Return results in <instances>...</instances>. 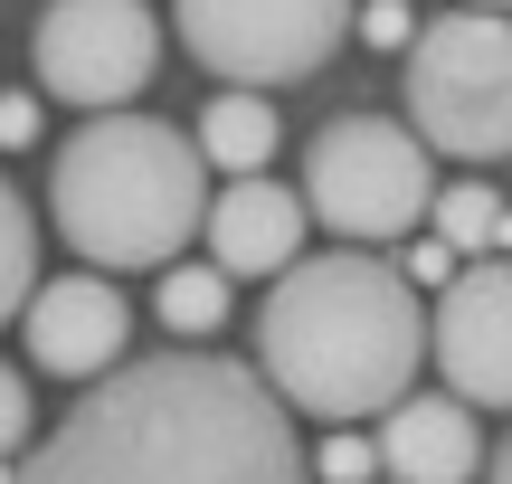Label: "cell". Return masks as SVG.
<instances>
[{
    "label": "cell",
    "mask_w": 512,
    "mask_h": 484,
    "mask_svg": "<svg viewBox=\"0 0 512 484\" xmlns=\"http://www.w3.org/2000/svg\"><path fill=\"white\" fill-rule=\"evenodd\" d=\"M200 152L228 171V181L266 171V152H275V105H266L256 86H219V95H209V114H200Z\"/></svg>",
    "instance_id": "cell-12"
},
{
    "label": "cell",
    "mask_w": 512,
    "mask_h": 484,
    "mask_svg": "<svg viewBox=\"0 0 512 484\" xmlns=\"http://www.w3.org/2000/svg\"><path fill=\"white\" fill-rule=\"evenodd\" d=\"M313 475H323V484H370V475H380V437H323V447H313Z\"/></svg>",
    "instance_id": "cell-16"
},
{
    "label": "cell",
    "mask_w": 512,
    "mask_h": 484,
    "mask_svg": "<svg viewBox=\"0 0 512 484\" xmlns=\"http://www.w3.org/2000/svg\"><path fill=\"white\" fill-rule=\"evenodd\" d=\"M484 475H494V484H512V437H503L494 456H484Z\"/></svg>",
    "instance_id": "cell-20"
},
{
    "label": "cell",
    "mask_w": 512,
    "mask_h": 484,
    "mask_svg": "<svg viewBox=\"0 0 512 484\" xmlns=\"http://www.w3.org/2000/svg\"><path fill=\"white\" fill-rule=\"evenodd\" d=\"M209 152L200 133L162 124V114H86L48 162V219L105 276L133 266H171L209 228Z\"/></svg>",
    "instance_id": "cell-3"
},
{
    "label": "cell",
    "mask_w": 512,
    "mask_h": 484,
    "mask_svg": "<svg viewBox=\"0 0 512 484\" xmlns=\"http://www.w3.org/2000/svg\"><path fill=\"white\" fill-rule=\"evenodd\" d=\"M256 371L285 409L323 418V428L389 418L408 380L427 371V304L370 247L294 257L275 295L256 304Z\"/></svg>",
    "instance_id": "cell-2"
},
{
    "label": "cell",
    "mask_w": 512,
    "mask_h": 484,
    "mask_svg": "<svg viewBox=\"0 0 512 484\" xmlns=\"http://www.w3.org/2000/svg\"><path fill=\"white\" fill-rule=\"evenodd\" d=\"M38 143V95H0V152Z\"/></svg>",
    "instance_id": "cell-19"
},
{
    "label": "cell",
    "mask_w": 512,
    "mask_h": 484,
    "mask_svg": "<svg viewBox=\"0 0 512 484\" xmlns=\"http://www.w3.org/2000/svg\"><path fill=\"white\" fill-rule=\"evenodd\" d=\"M29 295H38V219H29V200L0 181V323Z\"/></svg>",
    "instance_id": "cell-14"
},
{
    "label": "cell",
    "mask_w": 512,
    "mask_h": 484,
    "mask_svg": "<svg viewBox=\"0 0 512 484\" xmlns=\"http://www.w3.org/2000/svg\"><path fill=\"white\" fill-rule=\"evenodd\" d=\"M38 95L76 114H124L162 76V19L152 0H48L38 19Z\"/></svg>",
    "instance_id": "cell-7"
},
{
    "label": "cell",
    "mask_w": 512,
    "mask_h": 484,
    "mask_svg": "<svg viewBox=\"0 0 512 484\" xmlns=\"http://www.w3.org/2000/svg\"><path fill=\"white\" fill-rule=\"evenodd\" d=\"M427 219H437V238L446 247H494L503 238V200H494V190H484V181H456V190H437V209H427Z\"/></svg>",
    "instance_id": "cell-15"
},
{
    "label": "cell",
    "mask_w": 512,
    "mask_h": 484,
    "mask_svg": "<svg viewBox=\"0 0 512 484\" xmlns=\"http://www.w3.org/2000/svg\"><path fill=\"white\" fill-rule=\"evenodd\" d=\"M427 361L465 409H512V257H465L427 314Z\"/></svg>",
    "instance_id": "cell-8"
},
{
    "label": "cell",
    "mask_w": 512,
    "mask_h": 484,
    "mask_svg": "<svg viewBox=\"0 0 512 484\" xmlns=\"http://www.w3.org/2000/svg\"><path fill=\"white\" fill-rule=\"evenodd\" d=\"M484 456L494 447L475 437V409H465L456 390L446 399H399L389 428H380V475L389 484H465Z\"/></svg>",
    "instance_id": "cell-11"
},
{
    "label": "cell",
    "mask_w": 512,
    "mask_h": 484,
    "mask_svg": "<svg viewBox=\"0 0 512 484\" xmlns=\"http://www.w3.org/2000/svg\"><path fill=\"white\" fill-rule=\"evenodd\" d=\"M19 447H29V380L0 361V466H10Z\"/></svg>",
    "instance_id": "cell-18"
},
{
    "label": "cell",
    "mask_w": 512,
    "mask_h": 484,
    "mask_svg": "<svg viewBox=\"0 0 512 484\" xmlns=\"http://www.w3.org/2000/svg\"><path fill=\"white\" fill-rule=\"evenodd\" d=\"M408 124L446 162H512V19L456 10L418 19L408 38Z\"/></svg>",
    "instance_id": "cell-4"
},
{
    "label": "cell",
    "mask_w": 512,
    "mask_h": 484,
    "mask_svg": "<svg viewBox=\"0 0 512 484\" xmlns=\"http://www.w3.org/2000/svg\"><path fill=\"white\" fill-rule=\"evenodd\" d=\"M228 323V266H162V333H219Z\"/></svg>",
    "instance_id": "cell-13"
},
{
    "label": "cell",
    "mask_w": 512,
    "mask_h": 484,
    "mask_svg": "<svg viewBox=\"0 0 512 484\" xmlns=\"http://www.w3.org/2000/svg\"><path fill=\"white\" fill-rule=\"evenodd\" d=\"M304 209L342 247H399L408 228H427V209H437V152L418 143V124L342 114V124H323L313 152H304Z\"/></svg>",
    "instance_id": "cell-5"
},
{
    "label": "cell",
    "mask_w": 512,
    "mask_h": 484,
    "mask_svg": "<svg viewBox=\"0 0 512 484\" xmlns=\"http://www.w3.org/2000/svg\"><path fill=\"white\" fill-rule=\"evenodd\" d=\"M200 238H209V257H219L228 276H285V266L304 257V190L247 171V181H228L219 200H209Z\"/></svg>",
    "instance_id": "cell-10"
},
{
    "label": "cell",
    "mask_w": 512,
    "mask_h": 484,
    "mask_svg": "<svg viewBox=\"0 0 512 484\" xmlns=\"http://www.w3.org/2000/svg\"><path fill=\"white\" fill-rule=\"evenodd\" d=\"M475 10H512V0H475Z\"/></svg>",
    "instance_id": "cell-21"
},
{
    "label": "cell",
    "mask_w": 512,
    "mask_h": 484,
    "mask_svg": "<svg viewBox=\"0 0 512 484\" xmlns=\"http://www.w3.org/2000/svg\"><path fill=\"white\" fill-rule=\"evenodd\" d=\"M19 333H29V371H57V380H105L133 342V304L105 285V266H76V276L38 285L19 304Z\"/></svg>",
    "instance_id": "cell-9"
},
{
    "label": "cell",
    "mask_w": 512,
    "mask_h": 484,
    "mask_svg": "<svg viewBox=\"0 0 512 484\" xmlns=\"http://www.w3.org/2000/svg\"><path fill=\"white\" fill-rule=\"evenodd\" d=\"M0 484H313V456L294 447V409L266 390V371L152 352L86 380L48 447H19Z\"/></svg>",
    "instance_id": "cell-1"
},
{
    "label": "cell",
    "mask_w": 512,
    "mask_h": 484,
    "mask_svg": "<svg viewBox=\"0 0 512 484\" xmlns=\"http://www.w3.org/2000/svg\"><path fill=\"white\" fill-rule=\"evenodd\" d=\"M351 29L389 57V48H408V38H418V19H408V0H370V10H351Z\"/></svg>",
    "instance_id": "cell-17"
},
{
    "label": "cell",
    "mask_w": 512,
    "mask_h": 484,
    "mask_svg": "<svg viewBox=\"0 0 512 484\" xmlns=\"http://www.w3.org/2000/svg\"><path fill=\"white\" fill-rule=\"evenodd\" d=\"M361 0H171V29L219 86H304L332 67Z\"/></svg>",
    "instance_id": "cell-6"
},
{
    "label": "cell",
    "mask_w": 512,
    "mask_h": 484,
    "mask_svg": "<svg viewBox=\"0 0 512 484\" xmlns=\"http://www.w3.org/2000/svg\"><path fill=\"white\" fill-rule=\"evenodd\" d=\"M370 484H380V475H370Z\"/></svg>",
    "instance_id": "cell-22"
}]
</instances>
